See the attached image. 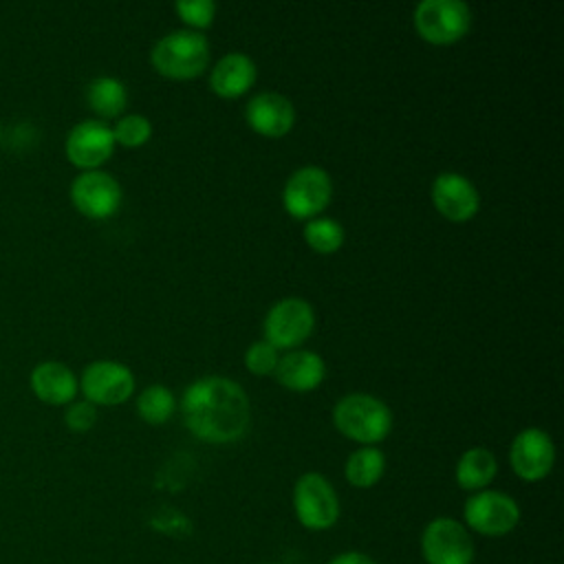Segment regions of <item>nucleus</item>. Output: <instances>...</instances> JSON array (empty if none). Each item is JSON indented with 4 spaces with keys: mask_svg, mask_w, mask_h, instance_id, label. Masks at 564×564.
Listing matches in <instances>:
<instances>
[{
    "mask_svg": "<svg viewBox=\"0 0 564 564\" xmlns=\"http://www.w3.org/2000/svg\"><path fill=\"white\" fill-rule=\"evenodd\" d=\"M185 427L200 441L225 445L245 436L251 423V405L242 386L227 377H200L181 397Z\"/></svg>",
    "mask_w": 564,
    "mask_h": 564,
    "instance_id": "f257e3e1",
    "label": "nucleus"
},
{
    "mask_svg": "<svg viewBox=\"0 0 564 564\" xmlns=\"http://www.w3.org/2000/svg\"><path fill=\"white\" fill-rule=\"evenodd\" d=\"M333 425L339 434L359 445H377L392 430V412L381 399L366 392H352L335 403Z\"/></svg>",
    "mask_w": 564,
    "mask_h": 564,
    "instance_id": "f03ea898",
    "label": "nucleus"
},
{
    "mask_svg": "<svg viewBox=\"0 0 564 564\" xmlns=\"http://www.w3.org/2000/svg\"><path fill=\"white\" fill-rule=\"evenodd\" d=\"M152 66L172 79H192L209 64V40L194 29L165 33L150 53Z\"/></svg>",
    "mask_w": 564,
    "mask_h": 564,
    "instance_id": "7ed1b4c3",
    "label": "nucleus"
},
{
    "mask_svg": "<svg viewBox=\"0 0 564 564\" xmlns=\"http://www.w3.org/2000/svg\"><path fill=\"white\" fill-rule=\"evenodd\" d=\"M291 505H293L295 520L306 531H315V533L333 529L341 513L339 496L333 482L319 471H306L295 480Z\"/></svg>",
    "mask_w": 564,
    "mask_h": 564,
    "instance_id": "20e7f679",
    "label": "nucleus"
},
{
    "mask_svg": "<svg viewBox=\"0 0 564 564\" xmlns=\"http://www.w3.org/2000/svg\"><path fill=\"white\" fill-rule=\"evenodd\" d=\"M520 518L522 511L516 498L498 489L474 491L463 505V524L480 538H505L516 531Z\"/></svg>",
    "mask_w": 564,
    "mask_h": 564,
    "instance_id": "39448f33",
    "label": "nucleus"
},
{
    "mask_svg": "<svg viewBox=\"0 0 564 564\" xmlns=\"http://www.w3.org/2000/svg\"><path fill=\"white\" fill-rule=\"evenodd\" d=\"M425 564H474L476 542L467 527L452 516L432 518L419 540Z\"/></svg>",
    "mask_w": 564,
    "mask_h": 564,
    "instance_id": "423d86ee",
    "label": "nucleus"
},
{
    "mask_svg": "<svg viewBox=\"0 0 564 564\" xmlns=\"http://www.w3.org/2000/svg\"><path fill=\"white\" fill-rule=\"evenodd\" d=\"M471 11L463 0H423L414 7V29L432 44H454L467 35Z\"/></svg>",
    "mask_w": 564,
    "mask_h": 564,
    "instance_id": "0eeeda50",
    "label": "nucleus"
},
{
    "mask_svg": "<svg viewBox=\"0 0 564 564\" xmlns=\"http://www.w3.org/2000/svg\"><path fill=\"white\" fill-rule=\"evenodd\" d=\"M333 198V181L324 167L304 165L295 170L282 189V205L293 218H315Z\"/></svg>",
    "mask_w": 564,
    "mask_h": 564,
    "instance_id": "6e6552de",
    "label": "nucleus"
},
{
    "mask_svg": "<svg viewBox=\"0 0 564 564\" xmlns=\"http://www.w3.org/2000/svg\"><path fill=\"white\" fill-rule=\"evenodd\" d=\"M315 328V311L302 297L278 300L264 317V339L280 348L295 350L311 337Z\"/></svg>",
    "mask_w": 564,
    "mask_h": 564,
    "instance_id": "1a4fd4ad",
    "label": "nucleus"
},
{
    "mask_svg": "<svg viewBox=\"0 0 564 564\" xmlns=\"http://www.w3.org/2000/svg\"><path fill=\"white\" fill-rule=\"evenodd\" d=\"M79 388L93 405H119L134 392V375L126 364L99 359L84 368Z\"/></svg>",
    "mask_w": 564,
    "mask_h": 564,
    "instance_id": "9d476101",
    "label": "nucleus"
},
{
    "mask_svg": "<svg viewBox=\"0 0 564 564\" xmlns=\"http://www.w3.org/2000/svg\"><path fill=\"white\" fill-rule=\"evenodd\" d=\"M509 465L524 482L544 480L555 465V445L540 427H524L509 447Z\"/></svg>",
    "mask_w": 564,
    "mask_h": 564,
    "instance_id": "9b49d317",
    "label": "nucleus"
},
{
    "mask_svg": "<svg viewBox=\"0 0 564 564\" xmlns=\"http://www.w3.org/2000/svg\"><path fill=\"white\" fill-rule=\"evenodd\" d=\"M121 185L101 170H86L70 185V200L79 214L93 220L110 218L121 205Z\"/></svg>",
    "mask_w": 564,
    "mask_h": 564,
    "instance_id": "f8f14e48",
    "label": "nucleus"
},
{
    "mask_svg": "<svg viewBox=\"0 0 564 564\" xmlns=\"http://www.w3.org/2000/svg\"><path fill=\"white\" fill-rule=\"evenodd\" d=\"M112 128L99 119H86L70 128L64 150L73 165L86 170H97L115 152Z\"/></svg>",
    "mask_w": 564,
    "mask_h": 564,
    "instance_id": "ddd939ff",
    "label": "nucleus"
},
{
    "mask_svg": "<svg viewBox=\"0 0 564 564\" xmlns=\"http://www.w3.org/2000/svg\"><path fill=\"white\" fill-rule=\"evenodd\" d=\"M432 203L441 216L463 223L476 216L480 194L467 176L458 172H441L432 183Z\"/></svg>",
    "mask_w": 564,
    "mask_h": 564,
    "instance_id": "4468645a",
    "label": "nucleus"
},
{
    "mask_svg": "<svg viewBox=\"0 0 564 564\" xmlns=\"http://www.w3.org/2000/svg\"><path fill=\"white\" fill-rule=\"evenodd\" d=\"M245 119L258 134L282 137L295 123V108L289 97L273 90H264L247 101Z\"/></svg>",
    "mask_w": 564,
    "mask_h": 564,
    "instance_id": "2eb2a0df",
    "label": "nucleus"
},
{
    "mask_svg": "<svg viewBox=\"0 0 564 564\" xmlns=\"http://www.w3.org/2000/svg\"><path fill=\"white\" fill-rule=\"evenodd\" d=\"M273 375L286 390L311 392L324 381L326 364L317 352L300 348L282 355Z\"/></svg>",
    "mask_w": 564,
    "mask_h": 564,
    "instance_id": "dca6fc26",
    "label": "nucleus"
},
{
    "mask_svg": "<svg viewBox=\"0 0 564 564\" xmlns=\"http://www.w3.org/2000/svg\"><path fill=\"white\" fill-rule=\"evenodd\" d=\"M258 77V68L253 59L240 51L223 55L209 75V86L216 95L234 99L245 95Z\"/></svg>",
    "mask_w": 564,
    "mask_h": 564,
    "instance_id": "f3484780",
    "label": "nucleus"
},
{
    "mask_svg": "<svg viewBox=\"0 0 564 564\" xmlns=\"http://www.w3.org/2000/svg\"><path fill=\"white\" fill-rule=\"evenodd\" d=\"M31 390L48 405H66L75 399L79 383L62 361H42L31 370Z\"/></svg>",
    "mask_w": 564,
    "mask_h": 564,
    "instance_id": "a211bd4d",
    "label": "nucleus"
},
{
    "mask_svg": "<svg viewBox=\"0 0 564 564\" xmlns=\"http://www.w3.org/2000/svg\"><path fill=\"white\" fill-rule=\"evenodd\" d=\"M496 474H498V460H496L494 452H489L487 447L465 449L454 469L456 485L471 494L489 489Z\"/></svg>",
    "mask_w": 564,
    "mask_h": 564,
    "instance_id": "6ab92c4d",
    "label": "nucleus"
},
{
    "mask_svg": "<svg viewBox=\"0 0 564 564\" xmlns=\"http://www.w3.org/2000/svg\"><path fill=\"white\" fill-rule=\"evenodd\" d=\"M386 471V454L377 445H361L355 449L344 465L346 482L355 489L375 487Z\"/></svg>",
    "mask_w": 564,
    "mask_h": 564,
    "instance_id": "aec40b11",
    "label": "nucleus"
},
{
    "mask_svg": "<svg viewBox=\"0 0 564 564\" xmlns=\"http://www.w3.org/2000/svg\"><path fill=\"white\" fill-rule=\"evenodd\" d=\"M86 101L104 119L119 117L128 104V90L117 77L99 75L86 86Z\"/></svg>",
    "mask_w": 564,
    "mask_h": 564,
    "instance_id": "412c9836",
    "label": "nucleus"
},
{
    "mask_svg": "<svg viewBox=\"0 0 564 564\" xmlns=\"http://www.w3.org/2000/svg\"><path fill=\"white\" fill-rule=\"evenodd\" d=\"M176 410L174 392L163 383H152L137 397V414L150 425H163Z\"/></svg>",
    "mask_w": 564,
    "mask_h": 564,
    "instance_id": "4be33fe9",
    "label": "nucleus"
},
{
    "mask_svg": "<svg viewBox=\"0 0 564 564\" xmlns=\"http://www.w3.org/2000/svg\"><path fill=\"white\" fill-rule=\"evenodd\" d=\"M304 240L317 253H335L344 245V227L335 218L315 216L304 225Z\"/></svg>",
    "mask_w": 564,
    "mask_h": 564,
    "instance_id": "5701e85b",
    "label": "nucleus"
},
{
    "mask_svg": "<svg viewBox=\"0 0 564 564\" xmlns=\"http://www.w3.org/2000/svg\"><path fill=\"white\" fill-rule=\"evenodd\" d=\"M115 143L123 148H139L152 137V123L143 115H123L112 128Z\"/></svg>",
    "mask_w": 564,
    "mask_h": 564,
    "instance_id": "b1692460",
    "label": "nucleus"
},
{
    "mask_svg": "<svg viewBox=\"0 0 564 564\" xmlns=\"http://www.w3.org/2000/svg\"><path fill=\"white\" fill-rule=\"evenodd\" d=\"M278 361H280V352L267 339L253 341L245 352V366L253 375H273Z\"/></svg>",
    "mask_w": 564,
    "mask_h": 564,
    "instance_id": "393cba45",
    "label": "nucleus"
},
{
    "mask_svg": "<svg viewBox=\"0 0 564 564\" xmlns=\"http://www.w3.org/2000/svg\"><path fill=\"white\" fill-rule=\"evenodd\" d=\"M174 9L181 15V20L189 24L194 31L209 26L216 15V2L212 0H181L174 4Z\"/></svg>",
    "mask_w": 564,
    "mask_h": 564,
    "instance_id": "a878e982",
    "label": "nucleus"
},
{
    "mask_svg": "<svg viewBox=\"0 0 564 564\" xmlns=\"http://www.w3.org/2000/svg\"><path fill=\"white\" fill-rule=\"evenodd\" d=\"M66 427L73 432H88L97 423V410L88 401H75L64 412Z\"/></svg>",
    "mask_w": 564,
    "mask_h": 564,
    "instance_id": "bb28decb",
    "label": "nucleus"
},
{
    "mask_svg": "<svg viewBox=\"0 0 564 564\" xmlns=\"http://www.w3.org/2000/svg\"><path fill=\"white\" fill-rule=\"evenodd\" d=\"M326 564H377L368 553L350 549V551H341L337 555H333Z\"/></svg>",
    "mask_w": 564,
    "mask_h": 564,
    "instance_id": "cd10ccee",
    "label": "nucleus"
},
{
    "mask_svg": "<svg viewBox=\"0 0 564 564\" xmlns=\"http://www.w3.org/2000/svg\"><path fill=\"white\" fill-rule=\"evenodd\" d=\"M0 139H2V134H0Z\"/></svg>",
    "mask_w": 564,
    "mask_h": 564,
    "instance_id": "c85d7f7f",
    "label": "nucleus"
}]
</instances>
